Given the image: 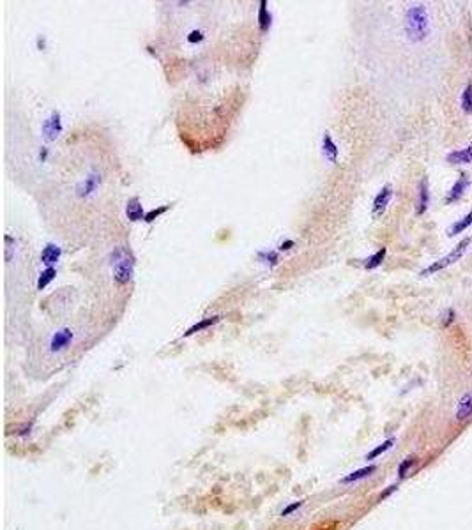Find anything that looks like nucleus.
<instances>
[{
    "instance_id": "1",
    "label": "nucleus",
    "mask_w": 472,
    "mask_h": 530,
    "mask_svg": "<svg viewBox=\"0 0 472 530\" xmlns=\"http://www.w3.org/2000/svg\"><path fill=\"white\" fill-rule=\"evenodd\" d=\"M403 30L410 42H423L430 34V16L423 4L408 7L403 18Z\"/></svg>"
},
{
    "instance_id": "2",
    "label": "nucleus",
    "mask_w": 472,
    "mask_h": 530,
    "mask_svg": "<svg viewBox=\"0 0 472 530\" xmlns=\"http://www.w3.org/2000/svg\"><path fill=\"white\" fill-rule=\"evenodd\" d=\"M110 265L113 281L119 286L128 285L134 274V256L129 249L124 246H117L110 253Z\"/></svg>"
},
{
    "instance_id": "3",
    "label": "nucleus",
    "mask_w": 472,
    "mask_h": 530,
    "mask_svg": "<svg viewBox=\"0 0 472 530\" xmlns=\"http://www.w3.org/2000/svg\"><path fill=\"white\" fill-rule=\"evenodd\" d=\"M472 239L471 237H465V239H462L458 242V244L454 246L451 251H449L446 256H442V258H439L437 262H433L431 265H428L426 269H423L421 271V276L426 277V276H431V274H435V272H440V271H444V269L451 267L453 263H456L460 258H462L463 254H465V251H467V248L471 246Z\"/></svg>"
},
{
    "instance_id": "4",
    "label": "nucleus",
    "mask_w": 472,
    "mask_h": 530,
    "mask_svg": "<svg viewBox=\"0 0 472 530\" xmlns=\"http://www.w3.org/2000/svg\"><path fill=\"white\" fill-rule=\"evenodd\" d=\"M64 126H62V117L59 111H51L48 119L43 120L41 126V136L44 138V142H55L61 136Z\"/></svg>"
},
{
    "instance_id": "5",
    "label": "nucleus",
    "mask_w": 472,
    "mask_h": 530,
    "mask_svg": "<svg viewBox=\"0 0 472 530\" xmlns=\"http://www.w3.org/2000/svg\"><path fill=\"white\" fill-rule=\"evenodd\" d=\"M101 180H103V177L97 170L88 171L87 175H85V179L80 180L78 184H76V194H78L80 198H88L90 194H94L97 189H99Z\"/></svg>"
},
{
    "instance_id": "6",
    "label": "nucleus",
    "mask_w": 472,
    "mask_h": 530,
    "mask_svg": "<svg viewBox=\"0 0 472 530\" xmlns=\"http://www.w3.org/2000/svg\"><path fill=\"white\" fill-rule=\"evenodd\" d=\"M391 198H393V186L386 184L384 188L375 194L373 203H371V214H373V217H380L384 214L387 205L391 203Z\"/></svg>"
},
{
    "instance_id": "7",
    "label": "nucleus",
    "mask_w": 472,
    "mask_h": 530,
    "mask_svg": "<svg viewBox=\"0 0 472 530\" xmlns=\"http://www.w3.org/2000/svg\"><path fill=\"white\" fill-rule=\"evenodd\" d=\"M73 331L69 327H62L51 336L50 339V352L51 354H59V352H64L65 348H69V345L73 343Z\"/></svg>"
},
{
    "instance_id": "8",
    "label": "nucleus",
    "mask_w": 472,
    "mask_h": 530,
    "mask_svg": "<svg viewBox=\"0 0 472 530\" xmlns=\"http://www.w3.org/2000/svg\"><path fill=\"white\" fill-rule=\"evenodd\" d=\"M471 186V179L465 171H462L458 175V179L454 180V184L451 186V189L448 191V196H446V205H451V203H456L458 200H462V196L465 194L467 188Z\"/></svg>"
},
{
    "instance_id": "9",
    "label": "nucleus",
    "mask_w": 472,
    "mask_h": 530,
    "mask_svg": "<svg viewBox=\"0 0 472 530\" xmlns=\"http://www.w3.org/2000/svg\"><path fill=\"white\" fill-rule=\"evenodd\" d=\"M430 207V182L428 177H423L419 180V188H417V202H416V214L423 216Z\"/></svg>"
},
{
    "instance_id": "10",
    "label": "nucleus",
    "mask_w": 472,
    "mask_h": 530,
    "mask_svg": "<svg viewBox=\"0 0 472 530\" xmlns=\"http://www.w3.org/2000/svg\"><path fill=\"white\" fill-rule=\"evenodd\" d=\"M322 156H324L329 163H333V165L338 163L340 148H338V145H336V142L333 140V136H331L327 131L322 134Z\"/></svg>"
},
{
    "instance_id": "11",
    "label": "nucleus",
    "mask_w": 472,
    "mask_h": 530,
    "mask_svg": "<svg viewBox=\"0 0 472 530\" xmlns=\"http://www.w3.org/2000/svg\"><path fill=\"white\" fill-rule=\"evenodd\" d=\"M145 214L147 212L144 211V205H142L138 196H133V198L128 200V203H126V216H128V219L131 223L142 221L145 217Z\"/></svg>"
},
{
    "instance_id": "12",
    "label": "nucleus",
    "mask_w": 472,
    "mask_h": 530,
    "mask_svg": "<svg viewBox=\"0 0 472 530\" xmlns=\"http://www.w3.org/2000/svg\"><path fill=\"white\" fill-rule=\"evenodd\" d=\"M456 421L463 423L472 417V391L465 392L462 398H460L458 405H456Z\"/></svg>"
},
{
    "instance_id": "13",
    "label": "nucleus",
    "mask_w": 472,
    "mask_h": 530,
    "mask_svg": "<svg viewBox=\"0 0 472 530\" xmlns=\"http://www.w3.org/2000/svg\"><path fill=\"white\" fill-rule=\"evenodd\" d=\"M446 159H448L449 165H469V163H472V143H469L467 147L449 152Z\"/></svg>"
},
{
    "instance_id": "14",
    "label": "nucleus",
    "mask_w": 472,
    "mask_h": 530,
    "mask_svg": "<svg viewBox=\"0 0 472 530\" xmlns=\"http://www.w3.org/2000/svg\"><path fill=\"white\" fill-rule=\"evenodd\" d=\"M257 21H258L260 32H262V34L269 32V28H271V25H273V14H271V11H269L267 2H265V0H260V2H258Z\"/></svg>"
},
{
    "instance_id": "15",
    "label": "nucleus",
    "mask_w": 472,
    "mask_h": 530,
    "mask_svg": "<svg viewBox=\"0 0 472 530\" xmlns=\"http://www.w3.org/2000/svg\"><path fill=\"white\" fill-rule=\"evenodd\" d=\"M61 254H62V249L59 248L57 244H51V242H50V244H46L41 251L43 265H46V267H53V265L59 262Z\"/></svg>"
},
{
    "instance_id": "16",
    "label": "nucleus",
    "mask_w": 472,
    "mask_h": 530,
    "mask_svg": "<svg viewBox=\"0 0 472 530\" xmlns=\"http://www.w3.org/2000/svg\"><path fill=\"white\" fill-rule=\"evenodd\" d=\"M377 472V465H368V466H363V468H357V470L350 472L348 475H345V477H342V481L340 483L342 484H352V483H357V481H361V479H366V477H370V475H373Z\"/></svg>"
},
{
    "instance_id": "17",
    "label": "nucleus",
    "mask_w": 472,
    "mask_h": 530,
    "mask_svg": "<svg viewBox=\"0 0 472 530\" xmlns=\"http://www.w3.org/2000/svg\"><path fill=\"white\" fill-rule=\"evenodd\" d=\"M219 320H221V317H219V315H214V317L202 318L200 322L193 323V325H191V327L188 329V331H186L184 334H182V336H184V338L193 336V334H196V332H202V331H205V329H209V327H213V325H216V323H218Z\"/></svg>"
},
{
    "instance_id": "18",
    "label": "nucleus",
    "mask_w": 472,
    "mask_h": 530,
    "mask_svg": "<svg viewBox=\"0 0 472 530\" xmlns=\"http://www.w3.org/2000/svg\"><path fill=\"white\" fill-rule=\"evenodd\" d=\"M386 254H387V248L377 249L375 253L370 254L368 258L363 260V267H365L366 271H373V269L380 267V265H382V262L386 260Z\"/></svg>"
},
{
    "instance_id": "19",
    "label": "nucleus",
    "mask_w": 472,
    "mask_h": 530,
    "mask_svg": "<svg viewBox=\"0 0 472 530\" xmlns=\"http://www.w3.org/2000/svg\"><path fill=\"white\" fill-rule=\"evenodd\" d=\"M472 225V211L467 212L463 217H460V219H456V221L453 223V225L449 226L448 228V235L449 237H454L456 233H462V232H465L469 228V226Z\"/></svg>"
},
{
    "instance_id": "20",
    "label": "nucleus",
    "mask_w": 472,
    "mask_h": 530,
    "mask_svg": "<svg viewBox=\"0 0 472 530\" xmlns=\"http://www.w3.org/2000/svg\"><path fill=\"white\" fill-rule=\"evenodd\" d=\"M257 258L258 262H262L267 267H276L279 262V251H274V249H264V251H258L257 253Z\"/></svg>"
},
{
    "instance_id": "21",
    "label": "nucleus",
    "mask_w": 472,
    "mask_h": 530,
    "mask_svg": "<svg viewBox=\"0 0 472 530\" xmlns=\"http://www.w3.org/2000/svg\"><path fill=\"white\" fill-rule=\"evenodd\" d=\"M394 442H396V440H394V438H387V440H384V442H382V444H379V445H377L375 449H371V451L368 452V454H366V458H365V460H366V461L377 460V458H379V456H382V454H384L386 451H389V449L393 447V445H394Z\"/></svg>"
},
{
    "instance_id": "22",
    "label": "nucleus",
    "mask_w": 472,
    "mask_h": 530,
    "mask_svg": "<svg viewBox=\"0 0 472 530\" xmlns=\"http://www.w3.org/2000/svg\"><path fill=\"white\" fill-rule=\"evenodd\" d=\"M417 463V458L412 454V456H407L405 460L400 461V465H398V470H396V474H398V479H405L408 474H410V470L414 468V465Z\"/></svg>"
},
{
    "instance_id": "23",
    "label": "nucleus",
    "mask_w": 472,
    "mask_h": 530,
    "mask_svg": "<svg viewBox=\"0 0 472 530\" xmlns=\"http://www.w3.org/2000/svg\"><path fill=\"white\" fill-rule=\"evenodd\" d=\"M57 276V269L55 267H46L44 271L39 274V277H37V290H43V288H46L48 285H50L53 279H55Z\"/></svg>"
},
{
    "instance_id": "24",
    "label": "nucleus",
    "mask_w": 472,
    "mask_h": 530,
    "mask_svg": "<svg viewBox=\"0 0 472 530\" xmlns=\"http://www.w3.org/2000/svg\"><path fill=\"white\" fill-rule=\"evenodd\" d=\"M460 105H462L463 113L471 115V113H472V83H471V82H469L467 85H465V88H463L462 99H460Z\"/></svg>"
},
{
    "instance_id": "25",
    "label": "nucleus",
    "mask_w": 472,
    "mask_h": 530,
    "mask_svg": "<svg viewBox=\"0 0 472 530\" xmlns=\"http://www.w3.org/2000/svg\"><path fill=\"white\" fill-rule=\"evenodd\" d=\"M170 207H172V205H161V207H157V209H152V211H149L147 214H145L144 221H145V223H154V221H156V219H157V217L163 216V214H165V212H167Z\"/></svg>"
},
{
    "instance_id": "26",
    "label": "nucleus",
    "mask_w": 472,
    "mask_h": 530,
    "mask_svg": "<svg viewBox=\"0 0 472 530\" xmlns=\"http://www.w3.org/2000/svg\"><path fill=\"white\" fill-rule=\"evenodd\" d=\"M454 320H456V313H454L453 308H446L444 311L440 313V323H442V327H449L451 323H454Z\"/></svg>"
},
{
    "instance_id": "27",
    "label": "nucleus",
    "mask_w": 472,
    "mask_h": 530,
    "mask_svg": "<svg viewBox=\"0 0 472 530\" xmlns=\"http://www.w3.org/2000/svg\"><path fill=\"white\" fill-rule=\"evenodd\" d=\"M5 240V262H11L13 260V249H16V240L13 239L11 235H5L4 237Z\"/></svg>"
},
{
    "instance_id": "28",
    "label": "nucleus",
    "mask_w": 472,
    "mask_h": 530,
    "mask_svg": "<svg viewBox=\"0 0 472 530\" xmlns=\"http://www.w3.org/2000/svg\"><path fill=\"white\" fill-rule=\"evenodd\" d=\"M302 506H304V500H297V502L290 504V506H287V507H285V509H283V511H281V516H283V518L290 516L292 512H296L297 509H301Z\"/></svg>"
},
{
    "instance_id": "29",
    "label": "nucleus",
    "mask_w": 472,
    "mask_h": 530,
    "mask_svg": "<svg viewBox=\"0 0 472 530\" xmlns=\"http://www.w3.org/2000/svg\"><path fill=\"white\" fill-rule=\"evenodd\" d=\"M202 41H204V32L198 30V28H194V30H191V32L188 34V42H190V44H196V42H202Z\"/></svg>"
},
{
    "instance_id": "30",
    "label": "nucleus",
    "mask_w": 472,
    "mask_h": 530,
    "mask_svg": "<svg viewBox=\"0 0 472 530\" xmlns=\"http://www.w3.org/2000/svg\"><path fill=\"white\" fill-rule=\"evenodd\" d=\"M396 489H398V484H391V486H387V489H384V491H382V493H380L379 500H382V498H387L389 495H391V493H394V491H396Z\"/></svg>"
},
{
    "instance_id": "31",
    "label": "nucleus",
    "mask_w": 472,
    "mask_h": 530,
    "mask_svg": "<svg viewBox=\"0 0 472 530\" xmlns=\"http://www.w3.org/2000/svg\"><path fill=\"white\" fill-rule=\"evenodd\" d=\"M294 246H296V242H294L292 239H287V240H283L281 244H279L278 251H290V249L294 248Z\"/></svg>"
},
{
    "instance_id": "32",
    "label": "nucleus",
    "mask_w": 472,
    "mask_h": 530,
    "mask_svg": "<svg viewBox=\"0 0 472 530\" xmlns=\"http://www.w3.org/2000/svg\"><path fill=\"white\" fill-rule=\"evenodd\" d=\"M48 156H50V150H48L46 147H41V148H39V154H37L39 161H41V163H46V161H48Z\"/></svg>"
},
{
    "instance_id": "33",
    "label": "nucleus",
    "mask_w": 472,
    "mask_h": 530,
    "mask_svg": "<svg viewBox=\"0 0 472 530\" xmlns=\"http://www.w3.org/2000/svg\"><path fill=\"white\" fill-rule=\"evenodd\" d=\"M30 431H32V423H30V424H25L23 428L20 429V431H18L16 435H18V437H27V435H30Z\"/></svg>"
},
{
    "instance_id": "34",
    "label": "nucleus",
    "mask_w": 472,
    "mask_h": 530,
    "mask_svg": "<svg viewBox=\"0 0 472 530\" xmlns=\"http://www.w3.org/2000/svg\"><path fill=\"white\" fill-rule=\"evenodd\" d=\"M46 48V41H44V37L43 36H37V50H44Z\"/></svg>"
}]
</instances>
